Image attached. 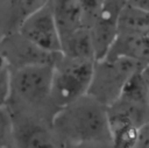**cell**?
I'll use <instances>...</instances> for the list:
<instances>
[{
  "mask_svg": "<svg viewBox=\"0 0 149 148\" xmlns=\"http://www.w3.org/2000/svg\"><path fill=\"white\" fill-rule=\"evenodd\" d=\"M52 129L58 147L112 146L108 107L90 94L61 108Z\"/></svg>",
  "mask_w": 149,
  "mask_h": 148,
  "instance_id": "6da1fadb",
  "label": "cell"
},
{
  "mask_svg": "<svg viewBox=\"0 0 149 148\" xmlns=\"http://www.w3.org/2000/svg\"><path fill=\"white\" fill-rule=\"evenodd\" d=\"M12 69L0 44V104H6L10 90Z\"/></svg>",
  "mask_w": 149,
  "mask_h": 148,
  "instance_id": "5bb4252c",
  "label": "cell"
},
{
  "mask_svg": "<svg viewBox=\"0 0 149 148\" xmlns=\"http://www.w3.org/2000/svg\"><path fill=\"white\" fill-rule=\"evenodd\" d=\"M17 30L37 47L50 52H62L61 34L51 1L29 15Z\"/></svg>",
  "mask_w": 149,
  "mask_h": 148,
  "instance_id": "5b68a950",
  "label": "cell"
},
{
  "mask_svg": "<svg viewBox=\"0 0 149 148\" xmlns=\"http://www.w3.org/2000/svg\"><path fill=\"white\" fill-rule=\"evenodd\" d=\"M126 0H107L90 26L97 61L106 57L118 35L119 14Z\"/></svg>",
  "mask_w": 149,
  "mask_h": 148,
  "instance_id": "ba28073f",
  "label": "cell"
},
{
  "mask_svg": "<svg viewBox=\"0 0 149 148\" xmlns=\"http://www.w3.org/2000/svg\"><path fill=\"white\" fill-rule=\"evenodd\" d=\"M12 147H15L12 114L6 104H0V148Z\"/></svg>",
  "mask_w": 149,
  "mask_h": 148,
  "instance_id": "4fadbf2b",
  "label": "cell"
},
{
  "mask_svg": "<svg viewBox=\"0 0 149 148\" xmlns=\"http://www.w3.org/2000/svg\"><path fill=\"white\" fill-rule=\"evenodd\" d=\"M51 2L62 41L85 26L78 0H51Z\"/></svg>",
  "mask_w": 149,
  "mask_h": 148,
  "instance_id": "8fae6325",
  "label": "cell"
},
{
  "mask_svg": "<svg viewBox=\"0 0 149 148\" xmlns=\"http://www.w3.org/2000/svg\"><path fill=\"white\" fill-rule=\"evenodd\" d=\"M126 3L146 13H149V0H126Z\"/></svg>",
  "mask_w": 149,
  "mask_h": 148,
  "instance_id": "e0dca14e",
  "label": "cell"
},
{
  "mask_svg": "<svg viewBox=\"0 0 149 148\" xmlns=\"http://www.w3.org/2000/svg\"><path fill=\"white\" fill-rule=\"evenodd\" d=\"M142 64L128 57H104L95 61L93 78L88 90L90 96L106 105L107 107L115 103L129 79Z\"/></svg>",
  "mask_w": 149,
  "mask_h": 148,
  "instance_id": "277c9868",
  "label": "cell"
},
{
  "mask_svg": "<svg viewBox=\"0 0 149 148\" xmlns=\"http://www.w3.org/2000/svg\"><path fill=\"white\" fill-rule=\"evenodd\" d=\"M62 52L77 58L97 61L90 27H81L62 41Z\"/></svg>",
  "mask_w": 149,
  "mask_h": 148,
  "instance_id": "7c38bea8",
  "label": "cell"
},
{
  "mask_svg": "<svg viewBox=\"0 0 149 148\" xmlns=\"http://www.w3.org/2000/svg\"><path fill=\"white\" fill-rule=\"evenodd\" d=\"M10 111V110H9ZM15 147L55 148L58 147L52 124L30 114L10 111Z\"/></svg>",
  "mask_w": 149,
  "mask_h": 148,
  "instance_id": "52a82bcc",
  "label": "cell"
},
{
  "mask_svg": "<svg viewBox=\"0 0 149 148\" xmlns=\"http://www.w3.org/2000/svg\"><path fill=\"white\" fill-rule=\"evenodd\" d=\"M136 147L149 148V120L143 122L139 128V138Z\"/></svg>",
  "mask_w": 149,
  "mask_h": 148,
  "instance_id": "2e32d148",
  "label": "cell"
},
{
  "mask_svg": "<svg viewBox=\"0 0 149 148\" xmlns=\"http://www.w3.org/2000/svg\"><path fill=\"white\" fill-rule=\"evenodd\" d=\"M141 72H142V76L144 78V82L148 86V90H149V64L147 65H143V68L141 69Z\"/></svg>",
  "mask_w": 149,
  "mask_h": 148,
  "instance_id": "ac0fdd59",
  "label": "cell"
},
{
  "mask_svg": "<svg viewBox=\"0 0 149 148\" xmlns=\"http://www.w3.org/2000/svg\"><path fill=\"white\" fill-rule=\"evenodd\" d=\"M0 44L12 70L37 64H55L62 54L50 52L37 47L19 30L2 36Z\"/></svg>",
  "mask_w": 149,
  "mask_h": 148,
  "instance_id": "8992f818",
  "label": "cell"
},
{
  "mask_svg": "<svg viewBox=\"0 0 149 148\" xmlns=\"http://www.w3.org/2000/svg\"><path fill=\"white\" fill-rule=\"evenodd\" d=\"M107 0H78L83 13H84V23L86 27H90L98 14L104 8Z\"/></svg>",
  "mask_w": 149,
  "mask_h": 148,
  "instance_id": "9a60e30c",
  "label": "cell"
},
{
  "mask_svg": "<svg viewBox=\"0 0 149 148\" xmlns=\"http://www.w3.org/2000/svg\"><path fill=\"white\" fill-rule=\"evenodd\" d=\"M128 57L142 65L149 64V30L140 33H118L106 57Z\"/></svg>",
  "mask_w": 149,
  "mask_h": 148,
  "instance_id": "30bf717a",
  "label": "cell"
},
{
  "mask_svg": "<svg viewBox=\"0 0 149 148\" xmlns=\"http://www.w3.org/2000/svg\"><path fill=\"white\" fill-rule=\"evenodd\" d=\"M52 69L54 64H37L12 70L8 108L52 124L59 111L51 98Z\"/></svg>",
  "mask_w": 149,
  "mask_h": 148,
  "instance_id": "7a4b0ae2",
  "label": "cell"
},
{
  "mask_svg": "<svg viewBox=\"0 0 149 148\" xmlns=\"http://www.w3.org/2000/svg\"><path fill=\"white\" fill-rule=\"evenodd\" d=\"M95 61L61 54L52 69L51 98L61 110L88 93Z\"/></svg>",
  "mask_w": 149,
  "mask_h": 148,
  "instance_id": "3957f363",
  "label": "cell"
},
{
  "mask_svg": "<svg viewBox=\"0 0 149 148\" xmlns=\"http://www.w3.org/2000/svg\"><path fill=\"white\" fill-rule=\"evenodd\" d=\"M51 0H0V38L16 31L33 13Z\"/></svg>",
  "mask_w": 149,
  "mask_h": 148,
  "instance_id": "9c48e42d",
  "label": "cell"
}]
</instances>
